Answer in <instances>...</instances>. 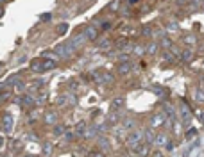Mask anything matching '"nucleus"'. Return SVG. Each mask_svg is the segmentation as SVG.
I'll return each instance as SVG.
<instances>
[{
    "instance_id": "f257e3e1",
    "label": "nucleus",
    "mask_w": 204,
    "mask_h": 157,
    "mask_svg": "<svg viewBox=\"0 0 204 157\" xmlns=\"http://www.w3.org/2000/svg\"><path fill=\"white\" fill-rule=\"evenodd\" d=\"M74 52H75V47L72 45V41L61 43V45L56 47V54L59 55V57H70V55H74Z\"/></svg>"
},
{
    "instance_id": "f03ea898",
    "label": "nucleus",
    "mask_w": 204,
    "mask_h": 157,
    "mask_svg": "<svg viewBox=\"0 0 204 157\" xmlns=\"http://www.w3.org/2000/svg\"><path fill=\"white\" fill-rule=\"evenodd\" d=\"M143 136H145L143 130H131V134L127 137V145L129 147H138L141 143V139H143Z\"/></svg>"
},
{
    "instance_id": "7ed1b4c3",
    "label": "nucleus",
    "mask_w": 204,
    "mask_h": 157,
    "mask_svg": "<svg viewBox=\"0 0 204 157\" xmlns=\"http://www.w3.org/2000/svg\"><path fill=\"white\" fill-rule=\"evenodd\" d=\"M2 130L4 132H11L13 130V116L9 112H6L2 116Z\"/></svg>"
},
{
    "instance_id": "20e7f679",
    "label": "nucleus",
    "mask_w": 204,
    "mask_h": 157,
    "mask_svg": "<svg viewBox=\"0 0 204 157\" xmlns=\"http://www.w3.org/2000/svg\"><path fill=\"white\" fill-rule=\"evenodd\" d=\"M86 39H88V38H86V34H84V32H81V34H75L74 38H72V45H74L75 48H79V47L82 45V43H84Z\"/></svg>"
},
{
    "instance_id": "39448f33",
    "label": "nucleus",
    "mask_w": 204,
    "mask_h": 157,
    "mask_svg": "<svg viewBox=\"0 0 204 157\" xmlns=\"http://www.w3.org/2000/svg\"><path fill=\"white\" fill-rule=\"evenodd\" d=\"M84 34H86V38H88L90 41H93V39H97V36H98V32H97V29H95L93 25H90V27H86V29H84Z\"/></svg>"
},
{
    "instance_id": "423d86ee",
    "label": "nucleus",
    "mask_w": 204,
    "mask_h": 157,
    "mask_svg": "<svg viewBox=\"0 0 204 157\" xmlns=\"http://www.w3.org/2000/svg\"><path fill=\"white\" fill-rule=\"evenodd\" d=\"M167 141H168V137L165 136V132H161V134H158V136H156L154 145H156V147H165V145H167Z\"/></svg>"
},
{
    "instance_id": "0eeeda50",
    "label": "nucleus",
    "mask_w": 204,
    "mask_h": 157,
    "mask_svg": "<svg viewBox=\"0 0 204 157\" xmlns=\"http://www.w3.org/2000/svg\"><path fill=\"white\" fill-rule=\"evenodd\" d=\"M31 68H32V71H36V73H43V71H45V66H43V61H41V59L34 61V63L31 64Z\"/></svg>"
},
{
    "instance_id": "6e6552de",
    "label": "nucleus",
    "mask_w": 204,
    "mask_h": 157,
    "mask_svg": "<svg viewBox=\"0 0 204 157\" xmlns=\"http://www.w3.org/2000/svg\"><path fill=\"white\" fill-rule=\"evenodd\" d=\"M131 63H127V61H122V64L118 66V73H122V75H127L129 71H131Z\"/></svg>"
},
{
    "instance_id": "1a4fd4ad",
    "label": "nucleus",
    "mask_w": 204,
    "mask_h": 157,
    "mask_svg": "<svg viewBox=\"0 0 204 157\" xmlns=\"http://www.w3.org/2000/svg\"><path fill=\"white\" fill-rule=\"evenodd\" d=\"M190 116H192V114H190V111H188V107L186 105H181V120L184 123H188V121H190Z\"/></svg>"
},
{
    "instance_id": "9d476101",
    "label": "nucleus",
    "mask_w": 204,
    "mask_h": 157,
    "mask_svg": "<svg viewBox=\"0 0 204 157\" xmlns=\"http://www.w3.org/2000/svg\"><path fill=\"white\" fill-rule=\"evenodd\" d=\"M163 121H165V116H163V114H156V116L152 118V123H151V125H152V127H158V125H161Z\"/></svg>"
},
{
    "instance_id": "9b49d317",
    "label": "nucleus",
    "mask_w": 204,
    "mask_h": 157,
    "mask_svg": "<svg viewBox=\"0 0 204 157\" xmlns=\"http://www.w3.org/2000/svg\"><path fill=\"white\" fill-rule=\"evenodd\" d=\"M20 104L22 105H32L34 104V98L32 96H20Z\"/></svg>"
},
{
    "instance_id": "f8f14e48",
    "label": "nucleus",
    "mask_w": 204,
    "mask_h": 157,
    "mask_svg": "<svg viewBox=\"0 0 204 157\" xmlns=\"http://www.w3.org/2000/svg\"><path fill=\"white\" fill-rule=\"evenodd\" d=\"M122 107H124V100H122V98H116L115 102H113V105H111L113 111H118V109H122Z\"/></svg>"
},
{
    "instance_id": "ddd939ff",
    "label": "nucleus",
    "mask_w": 204,
    "mask_h": 157,
    "mask_svg": "<svg viewBox=\"0 0 204 157\" xmlns=\"http://www.w3.org/2000/svg\"><path fill=\"white\" fill-rule=\"evenodd\" d=\"M109 45H111V41H109V39H100L97 47H98V48H109Z\"/></svg>"
},
{
    "instance_id": "4468645a",
    "label": "nucleus",
    "mask_w": 204,
    "mask_h": 157,
    "mask_svg": "<svg viewBox=\"0 0 204 157\" xmlns=\"http://www.w3.org/2000/svg\"><path fill=\"white\" fill-rule=\"evenodd\" d=\"M43 66H45V70H50V68H54L56 66V59H52V61H43Z\"/></svg>"
},
{
    "instance_id": "2eb2a0df",
    "label": "nucleus",
    "mask_w": 204,
    "mask_h": 157,
    "mask_svg": "<svg viewBox=\"0 0 204 157\" xmlns=\"http://www.w3.org/2000/svg\"><path fill=\"white\" fill-rule=\"evenodd\" d=\"M163 59H165V61H167V63H172V61H174V54H172V52H168V50H167V52H165V54H163Z\"/></svg>"
},
{
    "instance_id": "dca6fc26",
    "label": "nucleus",
    "mask_w": 204,
    "mask_h": 157,
    "mask_svg": "<svg viewBox=\"0 0 204 157\" xmlns=\"http://www.w3.org/2000/svg\"><path fill=\"white\" fill-rule=\"evenodd\" d=\"M145 139H147V143H149V145H151V143H154V134L151 132V130H147V132H145Z\"/></svg>"
},
{
    "instance_id": "f3484780",
    "label": "nucleus",
    "mask_w": 204,
    "mask_h": 157,
    "mask_svg": "<svg viewBox=\"0 0 204 157\" xmlns=\"http://www.w3.org/2000/svg\"><path fill=\"white\" fill-rule=\"evenodd\" d=\"M66 31H68V25L66 23H61L59 27H57V34H65Z\"/></svg>"
},
{
    "instance_id": "a211bd4d",
    "label": "nucleus",
    "mask_w": 204,
    "mask_h": 157,
    "mask_svg": "<svg viewBox=\"0 0 204 157\" xmlns=\"http://www.w3.org/2000/svg\"><path fill=\"white\" fill-rule=\"evenodd\" d=\"M84 128H86V123H84V121H81V123L77 125V134L84 136Z\"/></svg>"
},
{
    "instance_id": "6ab92c4d",
    "label": "nucleus",
    "mask_w": 204,
    "mask_h": 157,
    "mask_svg": "<svg viewBox=\"0 0 204 157\" xmlns=\"http://www.w3.org/2000/svg\"><path fill=\"white\" fill-rule=\"evenodd\" d=\"M156 50H158V45H156V43H151V45L147 47V52H149V54H156Z\"/></svg>"
},
{
    "instance_id": "aec40b11",
    "label": "nucleus",
    "mask_w": 204,
    "mask_h": 157,
    "mask_svg": "<svg viewBox=\"0 0 204 157\" xmlns=\"http://www.w3.org/2000/svg\"><path fill=\"white\" fill-rule=\"evenodd\" d=\"M49 20H52V14L50 13H43L41 14V22H49Z\"/></svg>"
},
{
    "instance_id": "412c9836",
    "label": "nucleus",
    "mask_w": 204,
    "mask_h": 157,
    "mask_svg": "<svg viewBox=\"0 0 204 157\" xmlns=\"http://www.w3.org/2000/svg\"><path fill=\"white\" fill-rule=\"evenodd\" d=\"M98 143H100V147H102V148H109V143H108L104 137H100V139H98Z\"/></svg>"
},
{
    "instance_id": "4be33fe9",
    "label": "nucleus",
    "mask_w": 204,
    "mask_h": 157,
    "mask_svg": "<svg viewBox=\"0 0 204 157\" xmlns=\"http://www.w3.org/2000/svg\"><path fill=\"white\" fill-rule=\"evenodd\" d=\"M47 121H49V123H56V114H54V112L47 114Z\"/></svg>"
},
{
    "instance_id": "5701e85b",
    "label": "nucleus",
    "mask_w": 204,
    "mask_h": 157,
    "mask_svg": "<svg viewBox=\"0 0 204 157\" xmlns=\"http://www.w3.org/2000/svg\"><path fill=\"white\" fill-rule=\"evenodd\" d=\"M161 45H163L165 48H170V45H172V43H170V39H168V38H163V41H161Z\"/></svg>"
},
{
    "instance_id": "b1692460",
    "label": "nucleus",
    "mask_w": 204,
    "mask_h": 157,
    "mask_svg": "<svg viewBox=\"0 0 204 157\" xmlns=\"http://www.w3.org/2000/svg\"><path fill=\"white\" fill-rule=\"evenodd\" d=\"M183 59H184V61H190V59H192V52H190V50H186V52L183 54Z\"/></svg>"
},
{
    "instance_id": "393cba45",
    "label": "nucleus",
    "mask_w": 204,
    "mask_h": 157,
    "mask_svg": "<svg viewBox=\"0 0 204 157\" xmlns=\"http://www.w3.org/2000/svg\"><path fill=\"white\" fill-rule=\"evenodd\" d=\"M50 152H52V147H49V143H47V145L43 147V154H50Z\"/></svg>"
},
{
    "instance_id": "a878e982",
    "label": "nucleus",
    "mask_w": 204,
    "mask_h": 157,
    "mask_svg": "<svg viewBox=\"0 0 204 157\" xmlns=\"http://www.w3.org/2000/svg\"><path fill=\"white\" fill-rule=\"evenodd\" d=\"M133 127H134V121H133V120L125 121V128H133Z\"/></svg>"
},
{
    "instance_id": "bb28decb",
    "label": "nucleus",
    "mask_w": 204,
    "mask_h": 157,
    "mask_svg": "<svg viewBox=\"0 0 204 157\" xmlns=\"http://www.w3.org/2000/svg\"><path fill=\"white\" fill-rule=\"evenodd\" d=\"M61 132H63V128H61V127H56V128H54V134H56V136H59Z\"/></svg>"
},
{
    "instance_id": "cd10ccee",
    "label": "nucleus",
    "mask_w": 204,
    "mask_h": 157,
    "mask_svg": "<svg viewBox=\"0 0 204 157\" xmlns=\"http://www.w3.org/2000/svg\"><path fill=\"white\" fill-rule=\"evenodd\" d=\"M184 41H186V43H195V38H193V36H188Z\"/></svg>"
},
{
    "instance_id": "c85d7f7f",
    "label": "nucleus",
    "mask_w": 204,
    "mask_h": 157,
    "mask_svg": "<svg viewBox=\"0 0 204 157\" xmlns=\"http://www.w3.org/2000/svg\"><path fill=\"white\" fill-rule=\"evenodd\" d=\"M134 52H136V54H143V48H141V47H134Z\"/></svg>"
},
{
    "instance_id": "c756f323",
    "label": "nucleus",
    "mask_w": 204,
    "mask_h": 157,
    "mask_svg": "<svg viewBox=\"0 0 204 157\" xmlns=\"http://www.w3.org/2000/svg\"><path fill=\"white\" fill-rule=\"evenodd\" d=\"M197 100H204V95H202V93H200V89H199V91H197Z\"/></svg>"
},
{
    "instance_id": "7c9ffc66",
    "label": "nucleus",
    "mask_w": 204,
    "mask_h": 157,
    "mask_svg": "<svg viewBox=\"0 0 204 157\" xmlns=\"http://www.w3.org/2000/svg\"><path fill=\"white\" fill-rule=\"evenodd\" d=\"M116 7H118V0H115V2L111 4V9H116Z\"/></svg>"
},
{
    "instance_id": "2f4dec72",
    "label": "nucleus",
    "mask_w": 204,
    "mask_h": 157,
    "mask_svg": "<svg viewBox=\"0 0 204 157\" xmlns=\"http://www.w3.org/2000/svg\"><path fill=\"white\" fill-rule=\"evenodd\" d=\"M9 98V93H2V100H7Z\"/></svg>"
},
{
    "instance_id": "473e14b6",
    "label": "nucleus",
    "mask_w": 204,
    "mask_h": 157,
    "mask_svg": "<svg viewBox=\"0 0 204 157\" xmlns=\"http://www.w3.org/2000/svg\"><path fill=\"white\" fill-rule=\"evenodd\" d=\"M138 2V0H129V4H136Z\"/></svg>"
},
{
    "instance_id": "72a5a7b5",
    "label": "nucleus",
    "mask_w": 204,
    "mask_h": 157,
    "mask_svg": "<svg viewBox=\"0 0 204 157\" xmlns=\"http://www.w3.org/2000/svg\"><path fill=\"white\" fill-rule=\"evenodd\" d=\"M200 2H202V0H195V2H193V4H197V6H199V4H200Z\"/></svg>"
},
{
    "instance_id": "f704fd0d",
    "label": "nucleus",
    "mask_w": 204,
    "mask_h": 157,
    "mask_svg": "<svg viewBox=\"0 0 204 157\" xmlns=\"http://www.w3.org/2000/svg\"><path fill=\"white\" fill-rule=\"evenodd\" d=\"M177 2H179V4H184V0H177Z\"/></svg>"
}]
</instances>
